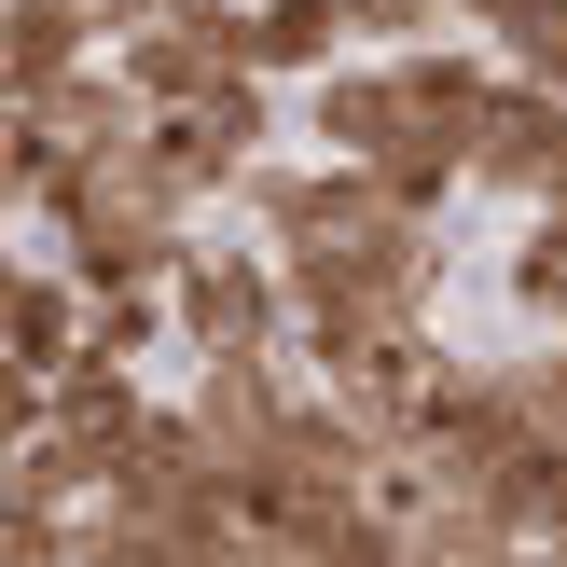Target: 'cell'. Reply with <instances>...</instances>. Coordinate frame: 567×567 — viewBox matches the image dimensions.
Instances as JSON below:
<instances>
[{
  "label": "cell",
  "instance_id": "obj_1",
  "mask_svg": "<svg viewBox=\"0 0 567 567\" xmlns=\"http://www.w3.org/2000/svg\"><path fill=\"white\" fill-rule=\"evenodd\" d=\"M166 291H181V360H236V347H291V264L264 249H221L194 236L181 264H166Z\"/></svg>",
  "mask_w": 567,
  "mask_h": 567
},
{
  "label": "cell",
  "instance_id": "obj_2",
  "mask_svg": "<svg viewBox=\"0 0 567 567\" xmlns=\"http://www.w3.org/2000/svg\"><path fill=\"white\" fill-rule=\"evenodd\" d=\"M264 138H277V83L264 70H221L208 97H181V111H153V153H166V181L208 208V194H236L249 166H264Z\"/></svg>",
  "mask_w": 567,
  "mask_h": 567
},
{
  "label": "cell",
  "instance_id": "obj_3",
  "mask_svg": "<svg viewBox=\"0 0 567 567\" xmlns=\"http://www.w3.org/2000/svg\"><path fill=\"white\" fill-rule=\"evenodd\" d=\"M471 194H498V208H554L567 194V83H498L485 138H471Z\"/></svg>",
  "mask_w": 567,
  "mask_h": 567
},
{
  "label": "cell",
  "instance_id": "obj_4",
  "mask_svg": "<svg viewBox=\"0 0 567 567\" xmlns=\"http://www.w3.org/2000/svg\"><path fill=\"white\" fill-rule=\"evenodd\" d=\"M236 14H249V0H181V14L125 28L111 55H125V83H138L153 111H181V97H208L221 70H249V55H236Z\"/></svg>",
  "mask_w": 567,
  "mask_h": 567
},
{
  "label": "cell",
  "instance_id": "obj_5",
  "mask_svg": "<svg viewBox=\"0 0 567 567\" xmlns=\"http://www.w3.org/2000/svg\"><path fill=\"white\" fill-rule=\"evenodd\" d=\"M236 55L264 83H319V70L360 55V28H347V0H249V14H236Z\"/></svg>",
  "mask_w": 567,
  "mask_h": 567
},
{
  "label": "cell",
  "instance_id": "obj_6",
  "mask_svg": "<svg viewBox=\"0 0 567 567\" xmlns=\"http://www.w3.org/2000/svg\"><path fill=\"white\" fill-rule=\"evenodd\" d=\"M83 55H111L83 0H14V14H0V97H42V83H70Z\"/></svg>",
  "mask_w": 567,
  "mask_h": 567
},
{
  "label": "cell",
  "instance_id": "obj_7",
  "mask_svg": "<svg viewBox=\"0 0 567 567\" xmlns=\"http://www.w3.org/2000/svg\"><path fill=\"white\" fill-rule=\"evenodd\" d=\"M513 291H526V319H554V332H567V194H554V208H526Z\"/></svg>",
  "mask_w": 567,
  "mask_h": 567
},
{
  "label": "cell",
  "instance_id": "obj_8",
  "mask_svg": "<svg viewBox=\"0 0 567 567\" xmlns=\"http://www.w3.org/2000/svg\"><path fill=\"white\" fill-rule=\"evenodd\" d=\"M347 28L374 55H415V42H443V28H457V0H347Z\"/></svg>",
  "mask_w": 567,
  "mask_h": 567
},
{
  "label": "cell",
  "instance_id": "obj_9",
  "mask_svg": "<svg viewBox=\"0 0 567 567\" xmlns=\"http://www.w3.org/2000/svg\"><path fill=\"white\" fill-rule=\"evenodd\" d=\"M498 55H513L526 83H567V0H526V14L498 28Z\"/></svg>",
  "mask_w": 567,
  "mask_h": 567
},
{
  "label": "cell",
  "instance_id": "obj_10",
  "mask_svg": "<svg viewBox=\"0 0 567 567\" xmlns=\"http://www.w3.org/2000/svg\"><path fill=\"white\" fill-rule=\"evenodd\" d=\"M97 14V42H125V28H153V14H181V0H83Z\"/></svg>",
  "mask_w": 567,
  "mask_h": 567
},
{
  "label": "cell",
  "instance_id": "obj_11",
  "mask_svg": "<svg viewBox=\"0 0 567 567\" xmlns=\"http://www.w3.org/2000/svg\"><path fill=\"white\" fill-rule=\"evenodd\" d=\"M526 14V0H457V28H513Z\"/></svg>",
  "mask_w": 567,
  "mask_h": 567
}]
</instances>
